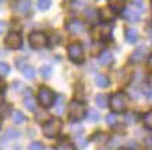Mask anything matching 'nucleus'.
Listing matches in <instances>:
<instances>
[{
    "instance_id": "f257e3e1",
    "label": "nucleus",
    "mask_w": 152,
    "mask_h": 150,
    "mask_svg": "<svg viewBox=\"0 0 152 150\" xmlns=\"http://www.w3.org/2000/svg\"><path fill=\"white\" fill-rule=\"evenodd\" d=\"M129 96L124 92H117L115 95H112L109 103H110V109L113 110V113H123L127 106H129Z\"/></svg>"
},
{
    "instance_id": "f03ea898",
    "label": "nucleus",
    "mask_w": 152,
    "mask_h": 150,
    "mask_svg": "<svg viewBox=\"0 0 152 150\" xmlns=\"http://www.w3.org/2000/svg\"><path fill=\"white\" fill-rule=\"evenodd\" d=\"M63 128V122L60 118H50L43 125V135L46 138H56Z\"/></svg>"
},
{
    "instance_id": "7ed1b4c3",
    "label": "nucleus",
    "mask_w": 152,
    "mask_h": 150,
    "mask_svg": "<svg viewBox=\"0 0 152 150\" xmlns=\"http://www.w3.org/2000/svg\"><path fill=\"white\" fill-rule=\"evenodd\" d=\"M69 114L71 120H75V121L83 120L85 117V114H87V110H85V106H84L83 101L73 100L69 106Z\"/></svg>"
},
{
    "instance_id": "20e7f679",
    "label": "nucleus",
    "mask_w": 152,
    "mask_h": 150,
    "mask_svg": "<svg viewBox=\"0 0 152 150\" xmlns=\"http://www.w3.org/2000/svg\"><path fill=\"white\" fill-rule=\"evenodd\" d=\"M69 57L70 60L75 64H81L84 61V47L80 43H71L69 46Z\"/></svg>"
},
{
    "instance_id": "39448f33",
    "label": "nucleus",
    "mask_w": 152,
    "mask_h": 150,
    "mask_svg": "<svg viewBox=\"0 0 152 150\" xmlns=\"http://www.w3.org/2000/svg\"><path fill=\"white\" fill-rule=\"evenodd\" d=\"M38 99H39V103H41L43 107H52V106L55 104V95H53V92L49 89V88H41L39 89V96H38Z\"/></svg>"
},
{
    "instance_id": "423d86ee",
    "label": "nucleus",
    "mask_w": 152,
    "mask_h": 150,
    "mask_svg": "<svg viewBox=\"0 0 152 150\" xmlns=\"http://www.w3.org/2000/svg\"><path fill=\"white\" fill-rule=\"evenodd\" d=\"M29 45L32 46L34 49H41L48 45V36L43 32L35 31L29 35Z\"/></svg>"
},
{
    "instance_id": "0eeeda50",
    "label": "nucleus",
    "mask_w": 152,
    "mask_h": 150,
    "mask_svg": "<svg viewBox=\"0 0 152 150\" xmlns=\"http://www.w3.org/2000/svg\"><path fill=\"white\" fill-rule=\"evenodd\" d=\"M4 43L9 49H20L21 47V43H23V39H21V35L18 32H10L9 35L6 36Z\"/></svg>"
},
{
    "instance_id": "6e6552de",
    "label": "nucleus",
    "mask_w": 152,
    "mask_h": 150,
    "mask_svg": "<svg viewBox=\"0 0 152 150\" xmlns=\"http://www.w3.org/2000/svg\"><path fill=\"white\" fill-rule=\"evenodd\" d=\"M112 29H113V27H112L110 24H102V25H98L95 29H94V33L95 35H98V39H105V41H107V39H110L112 38Z\"/></svg>"
},
{
    "instance_id": "1a4fd4ad",
    "label": "nucleus",
    "mask_w": 152,
    "mask_h": 150,
    "mask_svg": "<svg viewBox=\"0 0 152 150\" xmlns=\"http://www.w3.org/2000/svg\"><path fill=\"white\" fill-rule=\"evenodd\" d=\"M147 54H148L147 47H145V46H140V47H137V49L131 53V56H130V63H133V64L141 63V61L147 57Z\"/></svg>"
},
{
    "instance_id": "9d476101",
    "label": "nucleus",
    "mask_w": 152,
    "mask_h": 150,
    "mask_svg": "<svg viewBox=\"0 0 152 150\" xmlns=\"http://www.w3.org/2000/svg\"><path fill=\"white\" fill-rule=\"evenodd\" d=\"M121 17L130 22H135V21H138L140 20V11L137 10H133V9H124L123 10V13H121Z\"/></svg>"
},
{
    "instance_id": "9b49d317",
    "label": "nucleus",
    "mask_w": 152,
    "mask_h": 150,
    "mask_svg": "<svg viewBox=\"0 0 152 150\" xmlns=\"http://www.w3.org/2000/svg\"><path fill=\"white\" fill-rule=\"evenodd\" d=\"M66 29H67L70 33H80V32L84 29V25L81 21H78V20H73V21L67 22Z\"/></svg>"
},
{
    "instance_id": "f8f14e48",
    "label": "nucleus",
    "mask_w": 152,
    "mask_h": 150,
    "mask_svg": "<svg viewBox=\"0 0 152 150\" xmlns=\"http://www.w3.org/2000/svg\"><path fill=\"white\" fill-rule=\"evenodd\" d=\"M138 41V32L135 28H127L126 29V42L130 45H134Z\"/></svg>"
},
{
    "instance_id": "ddd939ff",
    "label": "nucleus",
    "mask_w": 152,
    "mask_h": 150,
    "mask_svg": "<svg viewBox=\"0 0 152 150\" xmlns=\"http://www.w3.org/2000/svg\"><path fill=\"white\" fill-rule=\"evenodd\" d=\"M113 54H112L109 50H105V51H102L101 56H99V63L102 64V65H112L113 64Z\"/></svg>"
},
{
    "instance_id": "4468645a",
    "label": "nucleus",
    "mask_w": 152,
    "mask_h": 150,
    "mask_svg": "<svg viewBox=\"0 0 152 150\" xmlns=\"http://www.w3.org/2000/svg\"><path fill=\"white\" fill-rule=\"evenodd\" d=\"M15 9L18 13H23V14H28L31 11V0H20Z\"/></svg>"
},
{
    "instance_id": "2eb2a0df",
    "label": "nucleus",
    "mask_w": 152,
    "mask_h": 150,
    "mask_svg": "<svg viewBox=\"0 0 152 150\" xmlns=\"http://www.w3.org/2000/svg\"><path fill=\"white\" fill-rule=\"evenodd\" d=\"M99 18V13H98L95 9H88L85 11V20H87V22L89 24H95Z\"/></svg>"
},
{
    "instance_id": "dca6fc26",
    "label": "nucleus",
    "mask_w": 152,
    "mask_h": 150,
    "mask_svg": "<svg viewBox=\"0 0 152 150\" xmlns=\"http://www.w3.org/2000/svg\"><path fill=\"white\" fill-rule=\"evenodd\" d=\"M95 83H96L98 88L105 89V88L109 86L110 81H109V78L106 77V75H102V74H99V75H96V78H95Z\"/></svg>"
},
{
    "instance_id": "f3484780",
    "label": "nucleus",
    "mask_w": 152,
    "mask_h": 150,
    "mask_svg": "<svg viewBox=\"0 0 152 150\" xmlns=\"http://www.w3.org/2000/svg\"><path fill=\"white\" fill-rule=\"evenodd\" d=\"M126 6V0H109V7L113 11H121Z\"/></svg>"
},
{
    "instance_id": "a211bd4d",
    "label": "nucleus",
    "mask_w": 152,
    "mask_h": 150,
    "mask_svg": "<svg viewBox=\"0 0 152 150\" xmlns=\"http://www.w3.org/2000/svg\"><path fill=\"white\" fill-rule=\"evenodd\" d=\"M55 110L57 114H63L64 113V96H57L56 97V101H55Z\"/></svg>"
},
{
    "instance_id": "6ab92c4d",
    "label": "nucleus",
    "mask_w": 152,
    "mask_h": 150,
    "mask_svg": "<svg viewBox=\"0 0 152 150\" xmlns=\"http://www.w3.org/2000/svg\"><path fill=\"white\" fill-rule=\"evenodd\" d=\"M25 107L31 111L37 109V100L34 99L32 93H27V96H25Z\"/></svg>"
},
{
    "instance_id": "aec40b11",
    "label": "nucleus",
    "mask_w": 152,
    "mask_h": 150,
    "mask_svg": "<svg viewBox=\"0 0 152 150\" xmlns=\"http://www.w3.org/2000/svg\"><path fill=\"white\" fill-rule=\"evenodd\" d=\"M56 150H75V146L69 141H63L56 145Z\"/></svg>"
},
{
    "instance_id": "412c9836",
    "label": "nucleus",
    "mask_w": 152,
    "mask_h": 150,
    "mask_svg": "<svg viewBox=\"0 0 152 150\" xmlns=\"http://www.w3.org/2000/svg\"><path fill=\"white\" fill-rule=\"evenodd\" d=\"M92 141L96 142V143H99V145H105L106 142L109 141V136L106 135V133H102V132H99V133H95L92 136Z\"/></svg>"
},
{
    "instance_id": "4be33fe9",
    "label": "nucleus",
    "mask_w": 152,
    "mask_h": 150,
    "mask_svg": "<svg viewBox=\"0 0 152 150\" xmlns=\"http://www.w3.org/2000/svg\"><path fill=\"white\" fill-rule=\"evenodd\" d=\"M21 72H23V75L25 78H28V79L35 78V70H34V67H31V65H25V67L21 70Z\"/></svg>"
},
{
    "instance_id": "5701e85b",
    "label": "nucleus",
    "mask_w": 152,
    "mask_h": 150,
    "mask_svg": "<svg viewBox=\"0 0 152 150\" xmlns=\"http://www.w3.org/2000/svg\"><path fill=\"white\" fill-rule=\"evenodd\" d=\"M95 101H96V104L101 107V109H105L106 106H107V101H109V99H107V96L106 95H98L96 97H95Z\"/></svg>"
},
{
    "instance_id": "b1692460",
    "label": "nucleus",
    "mask_w": 152,
    "mask_h": 150,
    "mask_svg": "<svg viewBox=\"0 0 152 150\" xmlns=\"http://www.w3.org/2000/svg\"><path fill=\"white\" fill-rule=\"evenodd\" d=\"M87 118L91 122H96V121H99L101 115H99V113H98L95 109H89L88 110V114H87Z\"/></svg>"
},
{
    "instance_id": "393cba45",
    "label": "nucleus",
    "mask_w": 152,
    "mask_h": 150,
    "mask_svg": "<svg viewBox=\"0 0 152 150\" xmlns=\"http://www.w3.org/2000/svg\"><path fill=\"white\" fill-rule=\"evenodd\" d=\"M142 122L147 129H152V111H148V113L144 114Z\"/></svg>"
},
{
    "instance_id": "a878e982",
    "label": "nucleus",
    "mask_w": 152,
    "mask_h": 150,
    "mask_svg": "<svg viewBox=\"0 0 152 150\" xmlns=\"http://www.w3.org/2000/svg\"><path fill=\"white\" fill-rule=\"evenodd\" d=\"M53 74V68L50 65H42L41 67V75L43 78H50Z\"/></svg>"
},
{
    "instance_id": "bb28decb",
    "label": "nucleus",
    "mask_w": 152,
    "mask_h": 150,
    "mask_svg": "<svg viewBox=\"0 0 152 150\" xmlns=\"http://www.w3.org/2000/svg\"><path fill=\"white\" fill-rule=\"evenodd\" d=\"M13 121L15 124H23L25 122V115L21 111H14L13 113Z\"/></svg>"
},
{
    "instance_id": "cd10ccee",
    "label": "nucleus",
    "mask_w": 152,
    "mask_h": 150,
    "mask_svg": "<svg viewBox=\"0 0 152 150\" xmlns=\"http://www.w3.org/2000/svg\"><path fill=\"white\" fill-rule=\"evenodd\" d=\"M50 4H52L50 0H38V9L42 10V11L48 10L50 7Z\"/></svg>"
},
{
    "instance_id": "c85d7f7f",
    "label": "nucleus",
    "mask_w": 152,
    "mask_h": 150,
    "mask_svg": "<svg viewBox=\"0 0 152 150\" xmlns=\"http://www.w3.org/2000/svg\"><path fill=\"white\" fill-rule=\"evenodd\" d=\"M10 74V65L7 63H0V77H6Z\"/></svg>"
},
{
    "instance_id": "c756f323",
    "label": "nucleus",
    "mask_w": 152,
    "mask_h": 150,
    "mask_svg": "<svg viewBox=\"0 0 152 150\" xmlns=\"http://www.w3.org/2000/svg\"><path fill=\"white\" fill-rule=\"evenodd\" d=\"M18 136H20V132L17 129H13V128L7 129V132H6V138L7 139H15V138H18Z\"/></svg>"
},
{
    "instance_id": "7c9ffc66",
    "label": "nucleus",
    "mask_w": 152,
    "mask_h": 150,
    "mask_svg": "<svg viewBox=\"0 0 152 150\" xmlns=\"http://www.w3.org/2000/svg\"><path fill=\"white\" fill-rule=\"evenodd\" d=\"M106 122H107V125H110V127H115L116 122H117V115H116L115 113L109 114V115L106 117Z\"/></svg>"
},
{
    "instance_id": "2f4dec72",
    "label": "nucleus",
    "mask_w": 152,
    "mask_h": 150,
    "mask_svg": "<svg viewBox=\"0 0 152 150\" xmlns=\"http://www.w3.org/2000/svg\"><path fill=\"white\" fill-rule=\"evenodd\" d=\"M10 111H11V107H10L9 104H1L0 106V115L1 117H7L10 114Z\"/></svg>"
},
{
    "instance_id": "473e14b6",
    "label": "nucleus",
    "mask_w": 152,
    "mask_h": 150,
    "mask_svg": "<svg viewBox=\"0 0 152 150\" xmlns=\"http://www.w3.org/2000/svg\"><path fill=\"white\" fill-rule=\"evenodd\" d=\"M29 150H43V145L41 142H32L29 145Z\"/></svg>"
},
{
    "instance_id": "72a5a7b5",
    "label": "nucleus",
    "mask_w": 152,
    "mask_h": 150,
    "mask_svg": "<svg viewBox=\"0 0 152 150\" xmlns=\"http://www.w3.org/2000/svg\"><path fill=\"white\" fill-rule=\"evenodd\" d=\"M133 122H135V114L134 113L126 114V124H133Z\"/></svg>"
},
{
    "instance_id": "f704fd0d",
    "label": "nucleus",
    "mask_w": 152,
    "mask_h": 150,
    "mask_svg": "<svg viewBox=\"0 0 152 150\" xmlns=\"http://www.w3.org/2000/svg\"><path fill=\"white\" fill-rule=\"evenodd\" d=\"M134 7H137L138 10H144V0H133L131 1Z\"/></svg>"
},
{
    "instance_id": "c9c22d12",
    "label": "nucleus",
    "mask_w": 152,
    "mask_h": 150,
    "mask_svg": "<svg viewBox=\"0 0 152 150\" xmlns=\"http://www.w3.org/2000/svg\"><path fill=\"white\" fill-rule=\"evenodd\" d=\"M15 65H17V67H18L20 70H23L24 67L27 65V64H25V61H24V59H17V60H15Z\"/></svg>"
},
{
    "instance_id": "e433bc0d",
    "label": "nucleus",
    "mask_w": 152,
    "mask_h": 150,
    "mask_svg": "<svg viewBox=\"0 0 152 150\" xmlns=\"http://www.w3.org/2000/svg\"><path fill=\"white\" fill-rule=\"evenodd\" d=\"M6 29H7V24L4 21H0V35H3L6 32Z\"/></svg>"
},
{
    "instance_id": "4c0bfd02",
    "label": "nucleus",
    "mask_w": 152,
    "mask_h": 150,
    "mask_svg": "<svg viewBox=\"0 0 152 150\" xmlns=\"http://www.w3.org/2000/svg\"><path fill=\"white\" fill-rule=\"evenodd\" d=\"M83 131V128L80 127V124H74L71 125V132H81Z\"/></svg>"
},
{
    "instance_id": "58836bf2",
    "label": "nucleus",
    "mask_w": 152,
    "mask_h": 150,
    "mask_svg": "<svg viewBox=\"0 0 152 150\" xmlns=\"http://www.w3.org/2000/svg\"><path fill=\"white\" fill-rule=\"evenodd\" d=\"M145 145H147L148 149H152V136H149V138L145 139Z\"/></svg>"
},
{
    "instance_id": "ea45409f",
    "label": "nucleus",
    "mask_w": 152,
    "mask_h": 150,
    "mask_svg": "<svg viewBox=\"0 0 152 150\" xmlns=\"http://www.w3.org/2000/svg\"><path fill=\"white\" fill-rule=\"evenodd\" d=\"M148 85H149V88L152 89V74L149 75V78H148Z\"/></svg>"
},
{
    "instance_id": "a19ab883",
    "label": "nucleus",
    "mask_w": 152,
    "mask_h": 150,
    "mask_svg": "<svg viewBox=\"0 0 152 150\" xmlns=\"http://www.w3.org/2000/svg\"><path fill=\"white\" fill-rule=\"evenodd\" d=\"M148 67H149V68L152 70V56L149 57V59H148Z\"/></svg>"
},
{
    "instance_id": "79ce46f5",
    "label": "nucleus",
    "mask_w": 152,
    "mask_h": 150,
    "mask_svg": "<svg viewBox=\"0 0 152 150\" xmlns=\"http://www.w3.org/2000/svg\"><path fill=\"white\" fill-rule=\"evenodd\" d=\"M6 86V83H4V81H3V79H0V91H1V89H3V88Z\"/></svg>"
},
{
    "instance_id": "37998d69",
    "label": "nucleus",
    "mask_w": 152,
    "mask_h": 150,
    "mask_svg": "<svg viewBox=\"0 0 152 150\" xmlns=\"http://www.w3.org/2000/svg\"><path fill=\"white\" fill-rule=\"evenodd\" d=\"M3 104V93H1V92H0V106Z\"/></svg>"
},
{
    "instance_id": "c03bdc74",
    "label": "nucleus",
    "mask_w": 152,
    "mask_h": 150,
    "mask_svg": "<svg viewBox=\"0 0 152 150\" xmlns=\"http://www.w3.org/2000/svg\"><path fill=\"white\" fill-rule=\"evenodd\" d=\"M120 150H131V147H121Z\"/></svg>"
},
{
    "instance_id": "a18cd8bd",
    "label": "nucleus",
    "mask_w": 152,
    "mask_h": 150,
    "mask_svg": "<svg viewBox=\"0 0 152 150\" xmlns=\"http://www.w3.org/2000/svg\"><path fill=\"white\" fill-rule=\"evenodd\" d=\"M66 3H67V4H69V3H71V1H73V0H64Z\"/></svg>"
},
{
    "instance_id": "49530a36",
    "label": "nucleus",
    "mask_w": 152,
    "mask_h": 150,
    "mask_svg": "<svg viewBox=\"0 0 152 150\" xmlns=\"http://www.w3.org/2000/svg\"><path fill=\"white\" fill-rule=\"evenodd\" d=\"M0 129H1V118H0Z\"/></svg>"
},
{
    "instance_id": "de8ad7c7",
    "label": "nucleus",
    "mask_w": 152,
    "mask_h": 150,
    "mask_svg": "<svg viewBox=\"0 0 152 150\" xmlns=\"http://www.w3.org/2000/svg\"><path fill=\"white\" fill-rule=\"evenodd\" d=\"M3 1H4V0H0V3H3Z\"/></svg>"
},
{
    "instance_id": "09e8293b",
    "label": "nucleus",
    "mask_w": 152,
    "mask_h": 150,
    "mask_svg": "<svg viewBox=\"0 0 152 150\" xmlns=\"http://www.w3.org/2000/svg\"><path fill=\"white\" fill-rule=\"evenodd\" d=\"M101 150H105V149H101Z\"/></svg>"
},
{
    "instance_id": "8fccbe9b",
    "label": "nucleus",
    "mask_w": 152,
    "mask_h": 150,
    "mask_svg": "<svg viewBox=\"0 0 152 150\" xmlns=\"http://www.w3.org/2000/svg\"><path fill=\"white\" fill-rule=\"evenodd\" d=\"M151 35H152V32H151Z\"/></svg>"
}]
</instances>
